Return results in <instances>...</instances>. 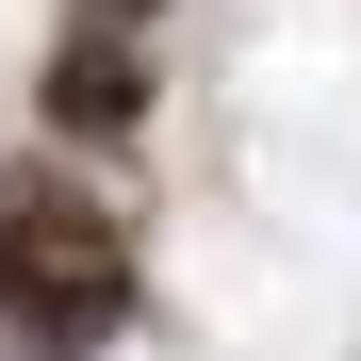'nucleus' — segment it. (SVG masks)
Returning a JSON list of instances; mask_svg holds the SVG:
<instances>
[{
  "mask_svg": "<svg viewBox=\"0 0 361 361\" xmlns=\"http://www.w3.org/2000/svg\"><path fill=\"white\" fill-rule=\"evenodd\" d=\"M0 329L33 361H82L132 329V230L66 164H0Z\"/></svg>",
  "mask_w": 361,
  "mask_h": 361,
  "instance_id": "1",
  "label": "nucleus"
},
{
  "mask_svg": "<svg viewBox=\"0 0 361 361\" xmlns=\"http://www.w3.org/2000/svg\"><path fill=\"white\" fill-rule=\"evenodd\" d=\"M49 132H82V148L148 132V33L132 17H82L66 0V33H49Z\"/></svg>",
  "mask_w": 361,
  "mask_h": 361,
  "instance_id": "2",
  "label": "nucleus"
},
{
  "mask_svg": "<svg viewBox=\"0 0 361 361\" xmlns=\"http://www.w3.org/2000/svg\"><path fill=\"white\" fill-rule=\"evenodd\" d=\"M82 17H132V33H148V17H164V0H82Z\"/></svg>",
  "mask_w": 361,
  "mask_h": 361,
  "instance_id": "3",
  "label": "nucleus"
}]
</instances>
